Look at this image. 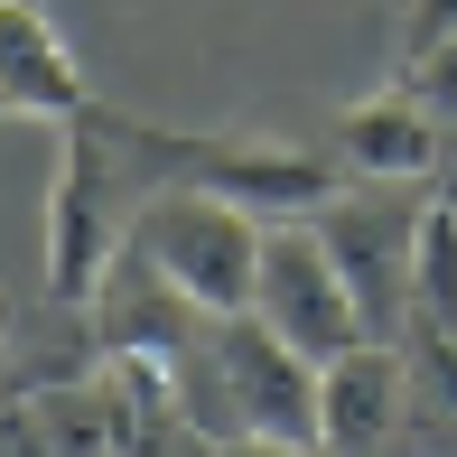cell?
<instances>
[{"mask_svg": "<svg viewBox=\"0 0 457 457\" xmlns=\"http://www.w3.org/2000/svg\"><path fill=\"white\" fill-rule=\"evenodd\" d=\"M66 150H56L47 205H37V271H47L56 308H94L103 271L131 253V224L159 187L196 178L205 131H159V121H131L112 103H85L75 121H56Z\"/></svg>", "mask_w": 457, "mask_h": 457, "instance_id": "1", "label": "cell"}, {"mask_svg": "<svg viewBox=\"0 0 457 457\" xmlns=\"http://www.w3.org/2000/svg\"><path fill=\"white\" fill-rule=\"evenodd\" d=\"M187 420L205 439H289L318 448V364L262 327L253 308L243 318H205V345L187 355Z\"/></svg>", "mask_w": 457, "mask_h": 457, "instance_id": "2", "label": "cell"}, {"mask_svg": "<svg viewBox=\"0 0 457 457\" xmlns=\"http://www.w3.org/2000/svg\"><path fill=\"white\" fill-rule=\"evenodd\" d=\"M262 243H271V224L224 205V196H205V187H159V196L140 205V224H131V253L150 262L196 318H243V308H253Z\"/></svg>", "mask_w": 457, "mask_h": 457, "instance_id": "3", "label": "cell"}, {"mask_svg": "<svg viewBox=\"0 0 457 457\" xmlns=\"http://www.w3.org/2000/svg\"><path fill=\"white\" fill-rule=\"evenodd\" d=\"M420 215H429L420 187H345L337 205H318V234H327V253H337L345 289H355L373 345H402V327H411V253H420Z\"/></svg>", "mask_w": 457, "mask_h": 457, "instance_id": "4", "label": "cell"}, {"mask_svg": "<svg viewBox=\"0 0 457 457\" xmlns=\"http://www.w3.org/2000/svg\"><path fill=\"white\" fill-rule=\"evenodd\" d=\"M253 318L280 327L308 364H337L345 345H373V337H364V308H355V289H345V271H337V253H327L318 224H271Z\"/></svg>", "mask_w": 457, "mask_h": 457, "instance_id": "5", "label": "cell"}, {"mask_svg": "<svg viewBox=\"0 0 457 457\" xmlns=\"http://www.w3.org/2000/svg\"><path fill=\"white\" fill-rule=\"evenodd\" d=\"M187 187H205V196L243 205V215H262V224H318V205L345 196V187H337V159H308V150L262 140V131H205L196 178H187Z\"/></svg>", "mask_w": 457, "mask_h": 457, "instance_id": "6", "label": "cell"}, {"mask_svg": "<svg viewBox=\"0 0 457 457\" xmlns=\"http://www.w3.org/2000/svg\"><path fill=\"white\" fill-rule=\"evenodd\" d=\"M411 411H420V392H411L402 345H345L337 364H318V448L327 457H392Z\"/></svg>", "mask_w": 457, "mask_h": 457, "instance_id": "7", "label": "cell"}, {"mask_svg": "<svg viewBox=\"0 0 457 457\" xmlns=\"http://www.w3.org/2000/svg\"><path fill=\"white\" fill-rule=\"evenodd\" d=\"M439 150H448V131H439V112L411 85H383V94H364V103L337 112V159L364 187H429L439 178Z\"/></svg>", "mask_w": 457, "mask_h": 457, "instance_id": "8", "label": "cell"}, {"mask_svg": "<svg viewBox=\"0 0 457 457\" xmlns=\"http://www.w3.org/2000/svg\"><path fill=\"white\" fill-rule=\"evenodd\" d=\"M85 66H75L66 29L37 0H0V112L10 121H75L85 112Z\"/></svg>", "mask_w": 457, "mask_h": 457, "instance_id": "9", "label": "cell"}, {"mask_svg": "<svg viewBox=\"0 0 457 457\" xmlns=\"http://www.w3.org/2000/svg\"><path fill=\"white\" fill-rule=\"evenodd\" d=\"M411 327L457 337V187L429 196V215H420V253H411Z\"/></svg>", "mask_w": 457, "mask_h": 457, "instance_id": "10", "label": "cell"}, {"mask_svg": "<svg viewBox=\"0 0 457 457\" xmlns=\"http://www.w3.org/2000/svg\"><path fill=\"white\" fill-rule=\"evenodd\" d=\"M0 457H66L56 448V420H47V402H37L29 383L0 402Z\"/></svg>", "mask_w": 457, "mask_h": 457, "instance_id": "11", "label": "cell"}, {"mask_svg": "<svg viewBox=\"0 0 457 457\" xmlns=\"http://www.w3.org/2000/svg\"><path fill=\"white\" fill-rule=\"evenodd\" d=\"M402 85L439 112V131H457V37H439L429 56H402Z\"/></svg>", "mask_w": 457, "mask_h": 457, "instance_id": "12", "label": "cell"}, {"mask_svg": "<svg viewBox=\"0 0 457 457\" xmlns=\"http://www.w3.org/2000/svg\"><path fill=\"white\" fill-rule=\"evenodd\" d=\"M439 37H457V0H402V56H429Z\"/></svg>", "mask_w": 457, "mask_h": 457, "instance_id": "13", "label": "cell"}, {"mask_svg": "<svg viewBox=\"0 0 457 457\" xmlns=\"http://www.w3.org/2000/svg\"><path fill=\"white\" fill-rule=\"evenodd\" d=\"M196 457H327V448H289V439H205Z\"/></svg>", "mask_w": 457, "mask_h": 457, "instance_id": "14", "label": "cell"}, {"mask_svg": "<svg viewBox=\"0 0 457 457\" xmlns=\"http://www.w3.org/2000/svg\"><path fill=\"white\" fill-rule=\"evenodd\" d=\"M0 373H10V299H0Z\"/></svg>", "mask_w": 457, "mask_h": 457, "instance_id": "15", "label": "cell"}, {"mask_svg": "<svg viewBox=\"0 0 457 457\" xmlns=\"http://www.w3.org/2000/svg\"><path fill=\"white\" fill-rule=\"evenodd\" d=\"M10 392H19V373H0V402H10Z\"/></svg>", "mask_w": 457, "mask_h": 457, "instance_id": "16", "label": "cell"}]
</instances>
